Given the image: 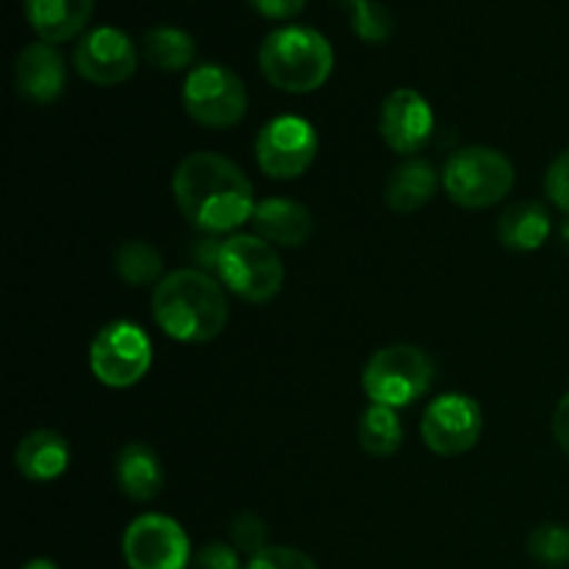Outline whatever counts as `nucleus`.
Returning a JSON list of instances; mask_svg holds the SVG:
<instances>
[{
    "instance_id": "7ed1b4c3",
    "label": "nucleus",
    "mask_w": 569,
    "mask_h": 569,
    "mask_svg": "<svg viewBox=\"0 0 569 569\" xmlns=\"http://www.w3.org/2000/svg\"><path fill=\"white\" fill-rule=\"evenodd\" d=\"M259 67L261 76L281 92H315L331 78L333 48L315 28L283 26L261 42Z\"/></svg>"
},
{
    "instance_id": "2eb2a0df",
    "label": "nucleus",
    "mask_w": 569,
    "mask_h": 569,
    "mask_svg": "<svg viewBox=\"0 0 569 569\" xmlns=\"http://www.w3.org/2000/svg\"><path fill=\"white\" fill-rule=\"evenodd\" d=\"M22 9L39 42L61 44L76 39L89 26L94 0H22Z\"/></svg>"
},
{
    "instance_id": "2f4dec72",
    "label": "nucleus",
    "mask_w": 569,
    "mask_h": 569,
    "mask_svg": "<svg viewBox=\"0 0 569 569\" xmlns=\"http://www.w3.org/2000/svg\"><path fill=\"white\" fill-rule=\"evenodd\" d=\"M22 569H59L50 559H31Z\"/></svg>"
},
{
    "instance_id": "bb28decb",
    "label": "nucleus",
    "mask_w": 569,
    "mask_h": 569,
    "mask_svg": "<svg viewBox=\"0 0 569 569\" xmlns=\"http://www.w3.org/2000/svg\"><path fill=\"white\" fill-rule=\"evenodd\" d=\"M244 569H320L311 556L298 548H264Z\"/></svg>"
},
{
    "instance_id": "20e7f679",
    "label": "nucleus",
    "mask_w": 569,
    "mask_h": 569,
    "mask_svg": "<svg viewBox=\"0 0 569 569\" xmlns=\"http://www.w3.org/2000/svg\"><path fill=\"white\" fill-rule=\"evenodd\" d=\"M433 372L437 367L422 348L389 345L370 356L361 383L372 403L398 411L420 400L431 389Z\"/></svg>"
},
{
    "instance_id": "7c9ffc66",
    "label": "nucleus",
    "mask_w": 569,
    "mask_h": 569,
    "mask_svg": "<svg viewBox=\"0 0 569 569\" xmlns=\"http://www.w3.org/2000/svg\"><path fill=\"white\" fill-rule=\"evenodd\" d=\"M553 437L559 442V448L569 456V389L553 411Z\"/></svg>"
},
{
    "instance_id": "c85d7f7f",
    "label": "nucleus",
    "mask_w": 569,
    "mask_h": 569,
    "mask_svg": "<svg viewBox=\"0 0 569 569\" xmlns=\"http://www.w3.org/2000/svg\"><path fill=\"white\" fill-rule=\"evenodd\" d=\"M545 192H548L550 203L569 214V148L553 159L545 176Z\"/></svg>"
},
{
    "instance_id": "1a4fd4ad",
    "label": "nucleus",
    "mask_w": 569,
    "mask_h": 569,
    "mask_svg": "<svg viewBox=\"0 0 569 569\" xmlns=\"http://www.w3.org/2000/svg\"><path fill=\"white\" fill-rule=\"evenodd\" d=\"M317 159V131L309 120L281 114L267 122L256 139V161L276 181L300 178Z\"/></svg>"
},
{
    "instance_id": "9b49d317",
    "label": "nucleus",
    "mask_w": 569,
    "mask_h": 569,
    "mask_svg": "<svg viewBox=\"0 0 569 569\" xmlns=\"http://www.w3.org/2000/svg\"><path fill=\"white\" fill-rule=\"evenodd\" d=\"M483 415L481 406L459 392H448L428 403L422 415V442L437 456H461L472 450L481 439Z\"/></svg>"
},
{
    "instance_id": "4468645a",
    "label": "nucleus",
    "mask_w": 569,
    "mask_h": 569,
    "mask_svg": "<svg viewBox=\"0 0 569 569\" xmlns=\"http://www.w3.org/2000/svg\"><path fill=\"white\" fill-rule=\"evenodd\" d=\"M14 87L31 103H53L67 87L64 56L56 44L33 42L20 50L14 61Z\"/></svg>"
},
{
    "instance_id": "a878e982",
    "label": "nucleus",
    "mask_w": 569,
    "mask_h": 569,
    "mask_svg": "<svg viewBox=\"0 0 569 569\" xmlns=\"http://www.w3.org/2000/svg\"><path fill=\"white\" fill-rule=\"evenodd\" d=\"M231 545L248 559L259 556L267 545V526L256 515H237L231 520Z\"/></svg>"
},
{
    "instance_id": "aec40b11",
    "label": "nucleus",
    "mask_w": 569,
    "mask_h": 569,
    "mask_svg": "<svg viewBox=\"0 0 569 569\" xmlns=\"http://www.w3.org/2000/svg\"><path fill=\"white\" fill-rule=\"evenodd\" d=\"M439 178L428 161L422 159H406L400 161L392 170L387 181V206L398 214H411V211L422 209L426 203H431V198L437 194Z\"/></svg>"
},
{
    "instance_id": "b1692460",
    "label": "nucleus",
    "mask_w": 569,
    "mask_h": 569,
    "mask_svg": "<svg viewBox=\"0 0 569 569\" xmlns=\"http://www.w3.org/2000/svg\"><path fill=\"white\" fill-rule=\"evenodd\" d=\"M528 553L542 567H569V528L559 522H545L528 537Z\"/></svg>"
},
{
    "instance_id": "39448f33",
    "label": "nucleus",
    "mask_w": 569,
    "mask_h": 569,
    "mask_svg": "<svg viewBox=\"0 0 569 569\" xmlns=\"http://www.w3.org/2000/svg\"><path fill=\"white\" fill-rule=\"evenodd\" d=\"M217 276L222 287L242 298L244 303H270L283 287V264L270 242L256 233H237L222 242L217 259Z\"/></svg>"
},
{
    "instance_id": "5701e85b",
    "label": "nucleus",
    "mask_w": 569,
    "mask_h": 569,
    "mask_svg": "<svg viewBox=\"0 0 569 569\" xmlns=\"http://www.w3.org/2000/svg\"><path fill=\"white\" fill-rule=\"evenodd\" d=\"M114 270L131 287H150V283L161 281L164 261H161V253L153 244L133 239V242L120 244L114 256Z\"/></svg>"
},
{
    "instance_id": "6ab92c4d",
    "label": "nucleus",
    "mask_w": 569,
    "mask_h": 569,
    "mask_svg": "<svg viewBox=\"0 0 569 569\" xmlns=\"http://www.w3.org/2000/svg\"><path fill=\"white\" fill-rule=\"evenodd\" d=\"M550 231H553L550 211L539 200L511 203L498 220L500 244L509 250H520V253H531V250L542 248L548 242Z\"/></svg>"
},
{
    "instance_id": "ddd939ff",
    "label": "nucleus",
    "mask_w": 569,
    "mask_h": 569,
    "mask_svg": "<svg viewBox=\"0 0 569 569\" xmlns=\"http://www.w3.org/2000/svg\"><path fill=\"white\" fill-rule=\"evenodd\" d=\"M378 131H381L389 150L411 159L433 133L431 103L415 89H395L381 106Z\"/></svg>"
},
{
    "instance_id": "a211bd4d",
    "label": "nucleus",
    "mask_w": 569,
    "mask_h": 569,
    "mask_svg": "<svg viewBox=\"0 0 569 569\" xmlns=\"http://www.w3.org/2000/svg\"><path fill=\"white\" fill-rule=\"evenodd\" d=\"M14 465L17 472L28 481H56L70 465V445L61 433L42 428L20 439L14 450Z\"/></svg>"
},
{
    "instance_id": "9d476101",
    "label": "nucleus",
    "mask_w": 569,
    "mask_h": 569,
    "mask_svg": "<svg viewBox=\"0 0 569 569\" xmlns=\"http://www.w3.org/2000/svg\"><path fill=\"white\" fill-rule=\"evenodd\" d=\"M122 556L128 569H187L192 548L181 522L167 515H142L126 528Z\"/></svg>"
},
{
    "instance_id": "f257e3e1",
    "label": "nucleus",
    "mask_w": 569,
    "mask_h": 569,
    "mask_svg": "<svg viewBox=\"0 0 569 569\" xmlns=\"http://www.w3.org/2000/svg\"><path fill=\"white\" fill-rule=\"evenodd\" d=\"M178 211L203 233L237 231L253 220V183L231 159L220 153H189L172 176Z\"/></svg>"
},
{
    "instance_id": "393cba45",
    "label": "nucleus",
    "mask_w": 569,
    "mask_h": 569,
    "mask_svg": "<svg viewBox=\"0 0 569 569\" xmlns=\"http://www.w3.org/2000/svg\"><path fill=\"white\" fill-rule=\"evenodd\" d=\"M350 26H353V33L367 44H381L392 37V14L383 3H376V0H365V3L356 6L350 11Z\"/></svg>"
},
{
    "instance_id": "6e6552de",
    "label": "nucleus",
    "mask_w": 569,
    "mask_h": 569,
    "mask_svg": "<svg viewBox=\"0 0 569 569\" xmlns=\"http://www.w3.org/2000/svg\"><path fill=\"white\" fill-rule=\"evenodd\" d=\"M183 109L206 128H233L248 111L242 78L222 64H200L183 81Z\"/></svg>"
},
{
    "instance_id": "0eeeda50",
    "label": "nucleus",
    "mask_w": 569,
    "mask_h": 569,
    "mask_svg": "<svg viewBox=\"0 0 569 569\" xmlns=\"http://www.w3.org/2000/svg\"><path fill=\"white\" fill-rule=\"evenodd\" d=\"M153 365V345L139 326L126 320L109 322L98 331L89 348V367L94 378L111 389H128L142 381Z\"/></svg>"
},
{
    "instance_id": "4be33fe9",
    "label": "nucleus",
    "mask_w": 569,
    "mask_h": 569,
    "mask_svg": "<svg viewBox=\"0 0 569 569\" xmlns=\"http://www.w3.org/2000/svg\"><path fill=\"white\" fill-rule=\"evenodd\" d=\"M400 442H403V426H400L395 409L372 403L359 420V445L365 448V453L387 459V456L398 453Z\"/></svg>"
},
{
    "instance_id": "dca6fc26",
    "label": "nucleus",
    "mask_w": 569,
    "mask_h": 569,
    "mask_svg": "<svg viewBox=\"0 0 569 569\" xmlns=\"http://www.w3.org/2000/svg\"><path fill=\"white\" fill-rule=\"evenodd\" d=\"M256 237L270 242L272 248H300L315 231L311 211L303 203L289 198H267L256 203L253 211Z\"/></svg>"
},
{
    "instance_id": "c756f323",
    "label": "nucleus",
    "mask_w": 569,
    "mask_h": 569,
    "mask_svg": "<svg viewBox=\"0 0 569 569\" xmlns=\"http://www.w3.org/2000/svg\"><path fill=\"white\" fill-rule=\"evenodd\" d=\"M248 3L267 20H289V17H298L309 0H248Z\"/></svg>"
},
{
    "instance_id": "412c9836",
    "label": "nucleus",
    "mask_w": 569,
    "mask_h": 569,
    "mask_svg": "<svg viewBox=\"0 0 569 569\" xmlns=\"http://www.w3.org/2000/svg\"><path fill=\"white\" fill-rule=\"evenodd\" d=\"M142 53L144 59L150 61L153 67L164 72H178V70H187L189 64L194 61V39L189 37L183 28L176 26H159V28H150L142 39Z\"/></svg>"
},
{
    "instance_id": "f8f14e48",
    "label": "nucleus",
    "mask_w": 569,
    "mask_h": 569,
    "mask_svg": "<svg viewBox=\"0 0 569 569\" xmlns=\"http://www.w3.org/2000/svg\"><path fill=\"white\" fill-rule=\"evenodd\" d=\"M137 48L120 28L100 26L83 33L72 53L78 76L94 87H120L137 72Z\"/></svg>"
},
{
    "instance_id": "423d86ee",
    "label": "nucleus",
    "mask_w": 569,
    "mask_h": 569,
    "mask_svg": "<svg viewBox=\"0 0 569 569\" xmlns=\"http://www.w3.org/2000/svg\"><path fill=\"white\" fill-rule=\"evenodd\" d=\"M442 181L448 198L461 209H489L515 187V164L500 150L472 144L450 156Z\"/></svg>"
},
{
    "instance_id": "473e14b6",
    "label": "nucleus",
    "mask_w": 569,
    "mask_h": 569,
    "mask_svg": "<svg viewBox=\"0 0 569 569\" xmlns=\"http://www.w3.org/2000/svg\"><path fill=\"white\" fill-rule=\"evenodd\" d=\"M337 3H339V6H342V9L353 11V9H356V6H359V3H365V0H337Z\"/></svg>"
},
{
    "instance_id": "cd10ccee",
    "label": "nucleus",
    "mask_w": 569,
    "mask_h": 569,
    "mask_svg": "<svg viewBox=\"0 0 569 569\" xmlns=\"http://www.w3.org/2000/svg\"><path fill=\"white\" fill-rule=\"evenodd\" d=\"M239 556L242 553L233 545L209 542L198 553H192V561H189L187 569H242Z\"/></svg>"
},
{
    "instance_id": "f03ea898",
    "label": "nucleus",
    "mask_w": 569,
    "mask_h": 569,
    "mask_svg": "<svg viewBox=\"0 0 569 569\" xmlns=\"http://www.w3.org/2000/svg\"><path fill=\"white\" fill-rule=\"evenodd\" d=\"M153 320L176 342L203 345L228 326V298L206 270H176L156 283Z\"/></svg>"
},
{
    "instance_id": "f3484780",
    "label": "nucleus",
    "mask_w": 569,
    "mask_h": 569,
    "mask_svg": "<svg viewBox=\"0 0 569 569\" xmlns=\"http://www.w3.org/2000/svg\"><path fill=\"white\" fill-rule=\"evenodd\" d=\"M114 478L122 495L137 503H148L164 487V467H161L159 453L144 442H128L117 453Z\"/></svg>"
}]
</instances>
